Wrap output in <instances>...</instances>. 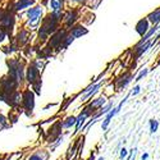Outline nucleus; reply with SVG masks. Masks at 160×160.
Segmentation results:
<instances>
[{
	"mask_svg": "<svg viewBox=\"0 0 160 160\" xmlns=\"http://www.w3.org/2000/svg\"><path fill=\"white\" fill-rule=\"evenodd\" d=\"M8 67H9V74L12 77H14L19 83L23 82L24 79V71H23V65L18 60H8Z\"/></svg>",
	"mask_w": 160,
	"mask_h": 160,
	"instance_id": "1",
	"label": "nucleus"
},
{
	"mask_svg": "<svg viewBox=\"0 0 160 160\" xmlns=\"http://www.w3.org/2000/svg\"><path fill=\"white\" fill-rule=\"evenodd\" d=\"M62 129H63V123H62V122H57L54 126H52V127L49 129V138H48V142H49V143H52L59 136H62Z\"/></svg>",
	"mask_w": 160,
	"mask_h": 160,
	"instance_id": "8",
	"label": "nucleus"
},
{
	"mask_svg": "<svg viewBox=\"0 0 160 160\" xmlns=\"http://www.w3.org/2000/svg\"><path fill=\"white\" fill-rule=\"evenodd\" d=\"M133 79V76L131 73H123L121 77L117 78L115 81V88L117 91H122L124 87H127Z\"/></svg>",
	"mask_w": 160,
	"mask_h": 160,
	"instance_id": "7",
	"label": "nucleus"
},
{
	"mask_svg": "<svg viewBox=\"0 0 160 160\" xmlns=\"http://www.w3.org/2000/svg\"><path fill=\"white\" fill-rule=\"evenodd\" d=\"M88 160H94V154H91V156H90V159Z\"/></svg>",
	"mask_w": 160,
	"mask_h": 160,
	"instance_id": "28",
	"label": "nucleus"
},
{
	"mask_svg": "<svg viewBox=\"0 0 160 160\" xmlns=\"http://www.w3.org/2000/svg\"><path fill=\"white\" fill-rule=\"evenodd\" d=\"M76 121H77V117L74 115H69L68 118H65V121H63V128H72L73 126H76Z\"/></svg>",
	"mask_w": 160,
	"mask_h": 160,
	"instance_id": "17",
	"label": "nucleus"
},
{
	"mask_svg": "<svg viewBox=\"0 0 160 160\" xmlns=\"http://www.w3.org/2000/svg\"><path fill=\"white\" fill-rule=\"evenodd\" d=\"M101 87H102V83H91L88 87H86L85 90H82L83 95H82V98H81V100H79V101H81V102L87 101V99H91L95 94H98L99 90Z\"/></svg>",
	"mask_w": 160,
	"mask_h": 160,
	"instance_id": "4",
	"label": "nucleus"
},
{
	"mask_svg": "<svg viewBox=\"0 0 160 160\" xmlns=\"http://www.w3.org/2000/svg\"><path fill=\"white\" fill-rule=\"evenodd\" d=\"M105 104H106V98H105V96H100V98H96V99L92 100V101L87 105V108L91 110L92 114H95L99 109L102 108Z\"/></svg>",
	"mask_w": 160,
	"mask_h": 160,
	"instance_id": "9",
	"label": "nucleus"
},
{
	"mask_svg": "<svg viewBox=\"0 0 160 160\" xmlns=\"http://www.w3.org/2000/svg\"><path fill=\"white\" fill-rule=\"evenodd\" d=\"M146 18H148L149 22L152 23V24H159V22H160V8L155 9L154 12H151Z\"/></svg>",
	"mask_w": 160,
	"mask_h": 160,
	"instance_id": "14",
	"label": "nucleus"
},
{
	"mask_svg": "<svg viewBox=\"0 0 160 160\" xmlns=\"http://www.w3.org/2000/svg\"><path fill=\"white\" fill-rule=\"evenodd\" d=\"M4 36H5L4 32H3V31H0V41H3V40H4Z\"/></svg>",
	"mask_w": 160,
	"mask_h": 160,
	"instance_id": "27",
	"label": "nucleus"
},
{
	"mask_svg": "<svg viewBox=\"0 0 160 160\" xmlns=\"http://www.w3.org/2000/svg\"><path fill=\"white\" fill-rule=\"evenodd\" d=\"M98 160H104V158H99V159H98Z\"/></svg>",
	"mask_w": 160,
	"mask_h": 160,
	"instance_id": "29",
	"label": "nucleus"
},
{
	"mask_svg": "<svg viewBox=\"0 0 160 160\" xmlns=\"http://www.w3.org/2000/svg\"><path fill=\"white\" fill-rule=\"evenodd\" d=\"M149 126H150V133H151V135H154V133L158 131V128H159V122L156 121V119H150Z\"/></svg>",
	"mask_w": 160,
	"mask_h": 160,
	"instance_id": "19",
	"label": "nucleus"
},
{
	"mask_svg": "<svg viewBox=\"0 0 160 160\" xmlns=\"http://www.w3.org/2000/svg\"><path fill=\"white\" fill-rule=\"evenodd\" d=\"M32 4H33V0H19V2L17 3V5H16V9L21 10V9H24L27 7H31Z\"/></svg>",
	"mask_w": 160,
	"mask_h": 160,
	"instance_id": "18",
	"label": "nucleus"
},
{
	"mask_svg": "<svg viewBox=\"0 0 160 160\" xmlns=\"http://www.w3.org/2000/svg\"><path fill=\"white\" fill-rule=\"evenodd\" d=\"M152 46V42L150 41V40H148V41H145L142 45H138L135 48V52H136V58H141L146 51H148L150 48Z\"/></svg>",
	"mask_w": 160,
	"mask_h": 160,
	"instance_id": "11",
	"label": "nucleus"
},
{
	"mask_svg": "<svg viewBox=\"0 0 160 160\" xmlns=\"http://www.w3.org/2000/svg\"><path fill=\"white\" fill-rule=\"evenodd\" d=\"M64 38H65V33H64V32H58L54 37L51 38L50 45H52V46H58L62 41H64Z\"/></svg>",
	"mask_w": 160,
	"mask_h": 160,
	"instance_id": "15",
	"label": "nucleus"
},
{
	"mask_svg": "<svg viewBox=\"0 0 160 160\" xmlns=\"http://www.w3.org/2000/svg\"><path fill=\"white\" fill-rule=\"evenodd\" d=\"M127 155H128V150H127V149L122 148L121 150H119V159H121V160L126 159V158H127Z\"/></svg>",
	"mask_w": 160,
	"mask_h": 160,
	"instance_id": "23",
	"label": "nucleus"
},
{
	"mask_svg": "<svg viewBox=\"0 0 160 160\" xmlns=\"http://www.w3.org/2000/svg\"><path fill=\"white\" fill-rule=\"evenodd\" d=\"M41 13H42L41 8H38V7H36V8H31V9L28 10V18H30V23L36 24V22L38 21V18L41 17Z\"/></svg>",
	"mask_w": 160,
	"mask_h": 160,
	"instance_id": "12",
	"label": "nucleus"
},
{
	"mask_svg": "<svg viewBox=\"0 0 160 160\" xmlns=\"http://www.w3.org/2000/svg\"><path fill=\"white\" fill-rule=\"evenodd\" d=\"M136 154H137V148L132 149L131 151H128V155H127V160H135L136 158Z\"/></svg>",
	"mask_w": 160,
	"mask_h": 160,
	"instance_id": "22",
	"label": "nucleus"
},
{
	"mask_svg": "<svg viewBox=\"0 0 160 160\" xmlns=\"http://www.w3.org/2000/svg\"><path fill=\"white\" fill-rule=\"evenodd\" d=\"M140 92H141V86H140V85H136L135 87H133V90L131 91V95H132V96H137Z\"/></svg>",
	"mask_w": 160,
	"mask_h": 160,
	"instance_id": "24",
	"label": "nucleus"
},
{
	"mask_svg": "<svg viewBox=\"0 0 160 160\" xmlns=\"http://www.w3.org/2000/svg\"><path fill=\"white\" fill-rule=\"evenodd\" d=\"M50 7L54 12L59 10L62 8V0H50Z\"/></svg>",
	"mask_w": 160,
	"mask_h": 160,
	"instance_id": "20",
	"label": "nucleus"
},
{
	"mask_svg": "<svg viewBox=\"0 0 160 160\" xmlns=\"http://www.w3.org/2000/svg\"><path fill=\"white\" fill-rule=\"evenodd\" d=\"M158 27H159V30H160V22H159V24H158Z\"/></svg>",
	"mask_w": 160,
	"mask_h": 160,
	"instance_id": "30",
	"label": "nucleus"
},
{
	"mask_svg": "<svg viewBox=\"0 0 160 160\" xmlns=\"http://www.w3.org/2000/svg\"><path fill=\"white\" fill-rule=\"evenodd\" d=\"M74 19H76V14H74V13H69V14L67 16L65 22L68 23V24H71V23H73V22H74Z\"/></svg>",
	"mask_w": 160,
	"mask_h": 160,
	"instance_id": "25",
	"label": "nucleus"
},
{
	"mask_svg": "<svg viewBox=\"0 0 160 160\" xmlns=\"http://www.w3.org/2000/svg\"><path fill=\"white\" fill-rule=\"evenodd\" d=\"M148 159H149V154H148V152L142 154V156H141V160H148Z\"/></svg>",
	"mask_w": 160,
	"mask_h": 160,
	"instance_id": "26",
	"label": "nucleus"
},
{
	"mask_svg": "<svg viewBox=\"0 0 160 160\" xmlns=\"http://www.w3.org/2000/svg\"><path fill=\"white\" fill-rule=\"evenodd\" d=\"M26 79L28 81V83H31V86L33 83H36L37 81H40V69L35 64H30L27 68V73H26Z\"/></svg>",
	"mask_w": 160,
	"mask_h": 160,
	"instance_id": "5",
	"label": "nucleus"
},
{
	"mask_svg": "<svg viewBox=\"0 0 160 160\" xmlns=\"http://www.w3.org/2000/svg\"><path fill=\"white\" fill-rule=\"evenodd\" d=\"M92 115V113H91V110L87 108H83L82 109V112L79 113V115L77 117V121H76V131H74V133H77L78 131H81V128H82V126L86 123V121Z\"/></svg>",
	"mask_w": 160,
	"mask_h": 160,
	"instance_id": "6",
	"label": "nucleus"
},
{
	"mask_svg": "<svg viewBox=\"0 0 160 160\" xmlns=\"http://www.w3.org/2000/svg\"><path fill=\"white\" fill-rule=\"evenodd\" d=\"M49 159V152L45 150H38L33 152L27 160H48Z\"/></svg>",
	"mask_w": 160,
	"mask_h": 160,
	"instance_id": "13",
	"label": "nucleus"
},
{
	"mask_svg": "<svg viewBox=\"0 0 160 160\" xmlns=\"http://www.w3.org/2000/svg\"><path fill=\"white\" fill-rule=\"evenodd\" d=\"M149 19L148 18H142V19H140L137 23H136V26H135V28H136V32L142 37L146 32L149 31Z\"/></svg>",
	"mask_w": 160,
	"mask_h": 160,
	"instance_id": "10",
	"label": "nucleus"
},
{
	"mask_svg": "<svg viewBox=\"0 0 160 160\" xmlns=\"http://www.w3.org/2000/svg\"><path fill=\"white\" fill-rule=\"evenodd\" d=\"M148 73H149V69H148V68H145V69H142V71H141V72L138 73V76H137V77L135 78V81H136V82H140V81H141V79H142V78H145L146 76H148Z\"/></svg>",
	"mask_w": 160,
	"mask_h": 160,
	"instance_id": "21",
	"label": "nucleus"
},
{
	"mask_svg": "<svg viewBox=\"0 0 160 160\" xmlns=\"http://www.w3.org/2000/svg\"><path fill=\"white\" fill-rule=\"evenodd\" d=\"M87 33V30L85 27H82V26H77V27H74L72 31H71V35L76 38V37H81L82 35H86Z\"/></svg>",
	"mask_w": 160,
	"mask_h": 160,
	"instance_id": "16",
	"label": "nucleus"
},
{
	"mask_svg": "<svg viewBox=\"0 0 160 160\" xmlns=\"http://www.w3.org/2000/svg\"><path fill=\"white\" fill-rule=\"evenodd\" d=\"M18 85H19V82L17 81L14 77H12L10 74L4 76V77L0 78V90L4 91V92H8V94L17 91Z\"/></svg>",
	"mask_w": 160,
	"mask_h": 160,
	"instance_id": "2",
	"label": "nucleus"
},
{
	"mask_svg": "<svg viewBox=\"0 0 160 160\" xmlns=\"http://www.w3.org/2000/svg\"><path fill=\"white\" fill-rule=\"evenodd\" d=\"M78 2H81V0H78Z\"/></svg>",
	"mask_w": 160,
	"mask_h": 160,
	"instance_id": "31",
	"label": "nucleus"
},
{
	"mask_svg": "<svg viewBox=\"0 0 160 160\" xmlns=\"http://www.w3.org/2000/svg\"><path fill=\"white\" fill-rule=\"evenodd\" d=\"M22 105L26 112H31L35 108V94L31 90H26L22 92Z\"/></svg>",
	"mask_w": 160,
	"mask_h": 160,
	"instance_id": "3",
	"label": "nucleus"
}]
</instances>
